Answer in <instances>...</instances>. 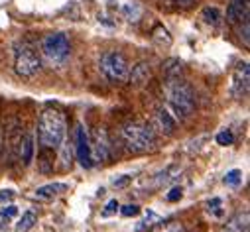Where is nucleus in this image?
I'll return each mask as SVG.
<instances>
[{
    "instance_id": "1",
    "label": "nucleus",
    "mask_w": 250,
    "mask_h": 232,
    "mask_svg": "<svg viewBox=\"0 0 250 232\" xmlns=\"http://www.w3.org/2000/svg\"><path fill=\"white\" fill-rule=\"evenodd\" d=\"M65 114L61 112L59 108H45L40 114V120H38V140L43 148L47 150H55L63 144L65 140Z\"/></svg>"
},
{
    "instance_id": "2",
    "label": "nucleus",
    "mask_w": 250,
    "mask_h": 232,
    "mask_svg": "<svg viewBox=\"0 0 250 232\" xmlns=\"http://www.w3.org/2000/svg\"><path fill=\"white\" fill-rule=\"evenodd\" d=\"M167 102L173 110V116L179 120H187L195 110V95L193 89L181 79H169L167 83Z\"/></svg>"
},
{
    "instance_id": "3",
    "label": "nucleus",
    "mask_w": 250,
    "mask_h": 232,
    "mask_svg": "<svg viewBox=\"0 0 250 232\" xmlns=\"http://www.w3.org/2000/svg\"><path fill=\"white\" fill-rule=\"evenodd\" d=\"M122 138L124 144L128 146L130 152L134 154H146V152H154L158 148V138L156 132L140 122H132L122 128Z\"/></svg>"
},
{
    "instance_id": "4",
    "label": "nucleus",
    "mask_w": 250,
    "mask_h": 232,
    "mask_svg": "<svg viewBox=\"0 0 250 232\" xmlns=\"http://www.w3.org/2000/svg\"><path fill=\"white\" fill-rule=\"evenodd\" d=\"M101 71L110 83H122L128 79V59L118 51H106L101 57Z\"/></svg>"
},
{
    "instance_id": "5",
    "label": "nucleus",
    "mask_w": 250,
    "mask_h": 232,
    "mask_svg": "<svg viewBox=\"0 0 250 232\" xmlns=\"http://www.w3.org/2000/svg\"><path fill=\"white\" fill-rule=\"evenodd\" d=\"M14 69L20 77L24 79H32L40 73L42 69V61H40V55L32 45H22L16 49L14 55Z\"/></svg>"
},
{
    "instance_id": "6",
    "label": "nucleus",
    "mask_w": 250,
    "mask_h": 232,
    "mask_svg": "<svg viewBox=\"0 0 250 232\" xmlns=\"http://www.w3.org/2000/svg\"><path fill=\"white\" fill-rule=\"evenodd\" d=\"M42 51L51 63H63L71 53V43L63 34H49L42 41Z\"/></svg>"
},
{
    "instance_id": "7",
    "label": "nucleus",
    "mask_w": 250,
    "mask_h": 232,
    "mask_svg": "<svg viewBox=\"0 0 250 232\" xmlns=\"http://www.w3.org/2000/svg\"><path fill=\"white\" fill-rule=\"evenodd\" d=\"M248 85H250L248 61H240V63H236V67L232 71V77H230V95H232V98L240 100L242 97H246Z\"/></svg>"
},
{
    "instance_id": "8",
    "label": "nucleus",
    "mask_w": 250,
    "mask_h": 232,
    "mask_svg": "<svg viewBox=\"0 0 250 232\" xmlns=\"http://www.w3.org/2000/svg\"><path fill=\"white\" fill-rule=\"evenodd\" d=\"M75 152H77V159L85 169L93 167V155H91V140L89 134L85 130L83 124H77L75 130Z\"/></svg>"
},
{
    "instance_id": "9",
    "label": "nucleus",
    "mask_w": 250,
    "mask_h": 232,
    "mask_svg": "<svg viewBox=\"0 0 250 232\" xmlns=\"http://www.w3.org/2000/svg\"><path fill=\"white\" fill-rule=\"evenodd\" d=\"M91 155L93 159L101 161V163H106L110 159V144H108V138H106V132L103 128H99L95 132V138L91 142Z\"/></svg>"
},
{
    "instance_id": "10",
    "label": "nucleus",
    "mask_w": 250,
    "mask_h": 232,
    "mask_svg": "<svg viewBox=\"0 0 250 232\" xmlns=\"http://www.w3.org/2000/svg\"><path fill=\"white\" fill-rule=\"evenodd\" d=\"M154 126L160 134L164 136H171L177 128V118L167 110V108H158L156 116H154Z\"/></svg>"
},
{
    "instance_id": "11",
    "label": "nucleus",
    "mask_w": 250,
    "mask_h": 232,
    "mask_svg": "<svg viewBox=\"0 0 250 232\" xmlns=\"http://www.w3.org/2000/svg\"><path fill=\"white\" fill-rule=\"evenodd\" d=\"M250 0H230V4L227 6V22L229 24H236L242 18L248 16V6Z\"/></svg>"
},
{
    "instance_id": "12",
    "label": "nucleus",
    "mask_w": 250,
    "mask_h": 232,
    "mask_svg": "<svg viewBox=\"0 0 250 232\" xmlns=\"http://www.w3.org/2000/svg\"><path fill=\"white\" fill-rule=\"evenodd\" d=\"M248 224H250V214L244 213H236L225 226L223 232H248Z\"/></svg>"
},
{
    "instance_id": "13",
    "label": "nucleus",
    "mask_w": 250,
    "mask_h": 232,
    "mask_svg": "<svg viewBox=\"0 0 250 232\" xmlns=\"http://www.w3.org/2000/svg\"><path fill=\"white\" fill-rule=\"evenodd\" d=\"M150 75H152V69H150V65H148L146 61H142V63L134 65V67H132V71H128V79H130V83H132V85H136V87H140V85L148 83Z\"/></svg>"
},
{
    "instance_id": "14",
    "label": "nucleus",
    "mask_w": 250,
    "mask_h": 232,
    "mask_svg": "<svg viewBox=\"0 0 250 232\" xmlns=\"http://www.w3.org/2000/svg\"><path fill=\"white\" fill-rule=\"evenodd\" d=\"M36 146V140H34V134L32 132H26L24 138L20 140V157H22V163L24 165H30L32 159H34V148Z\"/></svg>"
},
{
    "instance_id": "15",
    "label": "nucleus",
    "mask_w": 250,
    "mask_h": 232,
    "mask_svg": "<svg viewBox=\"0 0 250 232\" xmlns=\"http://www.w3.org/2000/svg\"><path fill=\"white\" fill-rule=\"evenodd\" d=\"M67 191V185L65 183H49V185H43L36 191V197L38 199H43V201H49L53 197H57L59 193H63Z\"/></svg>"
},
{
    "instance_id": "16",
    "label": "nucleus",
    "mask_w": 250,
    "mask_h": 232,
    "mask_svg": "<svg viewBox=\"0 0 250 232\" xmlns=\"http://www.w3.org/2000/svg\"><path fill=\"white\" fill-rule=\"evenodd\" d=\"M221 18H223V14H221V10L217 6H205L201 10V20L205 24H209V26H217L221 22Z\"/></svg>"
},
{
    "instance_id": "17",
    "label": "nucleus",
    "mask_w": 250,
    "mask_h": 232,
    "mask_svg": "<svg viewBox=\"0 0 250 232\" xmlns=\"http://www.w3.org/2000/svg\"><path fill=\"white\" fill-rule=\"evenodd\" d=\"M36 222H38V214L34 211H26L22 214V218L18 220V224H16V232H28V230L34 228Z\"/></svg>"
},
{
    "instance_id": "18",
    "label": "nucleus",
    "mask_w": 250,
    "mask_h": 232,
    "mask_svg": "<svg viewBox=\"0 0 250 232\" xmlns=\"http://www.w3.org/2000/svg\"><path fill=\"white\" fill-rule=\"evenodd\" d=\"M152 39H154L160 47H169V45H171V36H169V32H167L164 26H156V28L152 30Z\"/></svg>"
},
{
    "instance_id": "19",
    "label": "nucleus",
    "mask_w": 250,
    "mask_h": 232,
    "mask_svg": "<svg viewBox=\"0 0 250 232\" xmlns=\"http://www.w3.org/2000/svg\"><path fill=\"white\" fill-rule=\"evenodd\" d=\"M181 71H183L181 61L175 59V57H171V59H167V61L164 63V73H166L167 79H177V77L181 75Z\"/></svg>"
},
{
    "instance_id": "20",
    "label": "nucleus",
    "mask_w": 250,
    "mask_h": 232,
    "mask_svg": "<svg viewBox=\"0 0 250 232\" xmlns=\"http://www.w3.org/2000/svg\"><path fill=\"white\" fill-rule=\"evenodd\" d=\"M122 14L126 16L130 22H136V20L140 18V14H142V8H140L136 2H128V4L122 6Z\"/></svg>"
},
{
    "instance_id": "21",
    "label": "nucleus",
    "mask_w": 250,
    "mask_h": 232,
    "mask_svg": "<svg viewBox=\"0 0 250 232\" xmlns=\"http://www.w3.org/2000/svg\"><path fill=\"white\" fill-rule=\"evenodd\" d=\"M240 183H242V171H240V169H230V171H227L225 185H229V187H238Z\"/></svg>"
},
{
    "instance_id": "22",
    "label": "nucleus",
    "mask_w": 250,
    "mask_h": 232,
    "mask_svg": "<svg viewBox=\"0 0 250 232\" xmlns=\"http://www.w3.org/2000/svg\"><path fill=\"white\" fill-rule=\"evenodd\" d=\"M181 230H183V226L179 222H173V220L154 224V228H152V232H181Z\"/></svg>"
},
{
    "instance_id": "23",
    "label": "nucleus",
    "mask_w": 250,
    "mask_h": 232,
    "mask_svg": "<svg viewBox=\"0 0 250 232\" xmlns=\"http://www.w3.org/2000/svg\"><path fill=\"white\" fill-rule=\"evenodd\" d=\"M215 140H217L219 146H230V144L234 142V134H232L230 130H221V132L215 136Z\"/></svg>"
},
{
    "instance_id": "24",
    "label": "nucleus",
    "mask_w": 250,
    "mask_h": 232,
    "mask_svg": "<svg viewBox=\"0 0 250 232\" xmlns=\"http://www.w3.org/2000/svg\"><path fill=\"white\" fill-rule=\"evenodd\" d=\"M59 161H61V171L71 169V150H69L67 146H63V150H61V157H59Z\"/></svg>"
},
{
    "instance_id": "25",
    "label": "nucleus",
    "mask_w": 250,
    "mask_h": 232,
    "mask_svg": "<svg viewBox=\"0 0 250 232\" xmlns=\"http://www.w3.org/2000/svg\"><path fill=\"white\" fill-rule=\"evenodd\" d=\"M240 22H242V26H240L238 34H240V39L244 41V45L248 47V43H250V38H248V28H250V22H248V16H246V18H242Z\"/></svg>"
},
{
    "instance_id": "26",
    "label": "nucleus",
    "mask_w": 250,
    "mask_h": 232,
    "mask_svg": "<svg viewBox=\"0 0 250 232\" xmlns=\"http://www.w3.org/2000/svg\"><path fill=\"white\" fill-rule=\"evenodd\" d=\"M16 214H18V207H14V205H8V207H2V209H0V218L10 220V218H14Z\"/></svg>"
},
{
    "instance_id": "27",
    "label": "nucleus",
    "mask_w": 250,
    "mask_h": 232,
    "mask_svg": "<svg viewBox=\"0 0 250 232\" xmlns=\"http://www.w3.org/2000/svg\"><path fill=\"white\" fill-rule=\"evenodd\" d=\"M221 205H223V201H221L219 197H215L213 201H209V203H207V211H209V213H213V214H217V216H221V214H223Z\"/></svg>"
},
{
    "instance_id": "28",
    "label": "nucleus",
    "mask_w": 250,
    "mask_h": 232,
    "mask_svg": "<svg viewBox=\"0 0 250 232\" xmlns=\"http://www.w3.org/2000/svg\"><path fill=\"white\" fill-rule=\"evenodd\" d=\"M130 181H132L130 175H120V177H114V179H112V187H116V189H124L126 185H130Z\"/></svg>"
},
{
    "instance_id": "29",
    "label": "nucleus",
    "mask_w": 250,
    "mask_h": 232,
    "mask_svg": "<svg viewBox=\"0 0 250 232\" xmlns=\"http://www.w3.org/2000/svg\"><path fill=\"white\" fill-rule=\"evenodd\" d=\"M120 214L122 216H136V214H140V207L138 205H124L120 209Z\"/></svg>"
},
{
    "instance_id": "30",
    "label": "nucleus",
    "mask_w": 250,
    "mask_h": 232,
    "mask_svg": "<svg viewBox=\"0 0 250 232\" xmlns=\"http://www.w3.org/2000/svg\"><path fill=\"white\" fill-rule=\"evenodd\" d=\"M181 197H183V189H181L179 185H177V187H173V189H171V191L166 195V199H167L169 203H177Z\"/></svg>"
},
{
    "instance_id": "31",
    "label": "nucleus",
    "mask_w": 250,
    "mask_h": 232,
    "mask_svg": "<svg viewBox=\"0 0 250 232\" xmlns=\"http://www.w3.org/2000/svg\"><path fill=\"white\" fill-rule=\"evenodd\" d=\"M120 209V205H118V201L116 199H110L108 203H106V207H104V211H103V216H110V214H114L116 211Z\"/></svg>"
},
{
    "instance_id": "32",
    "label": "nucleus",
    "mask_w": 250,
    "mask_h": 232,
    "mask_svg": "<svg viewBox=\"0 0 250 232\" xmlns=\"http://www.w3.org/2000/svg\"><path fill=\"white\" fill-rule=\"evenodd\" d=\"M14 197H16V193L12 189H2V191H0V203H8Z\"/></svg>"
},
{
    "instance_id": "33",
    "label": "nucleus",
    "mask_w": 250,
    "mask_h": 232,
    "mask_svg": "<svg viewBox=\"0 0 250 232\" xmlns=\"http://www.w3.org/2000/svg\"><path fill=\"white\" fill-rule=\"evenodd\" d=\"M173 2L177 4V6H181V8H189L195 0H173Z\"/></svg>"
},
{
    "instance_id": "34",
    "label": "nucleus",
    "mask_w": 250,
    "mask_h": 232,
    "mask_svg": "<svg viewBox=\"0 0 250 232\" xmlns=\"http://www.w3.org/2000/svg\"><path fill=\"white\" fill-rule=\"evenodd\" d=\"M0 146H2V142H0Z\"/></svg>"
},
{
    "instance_id": "35",
    "label": "nucleus",
    "mask_w": 250,
    "mask_h": 232,
    "mask_svg": "<svg viewBox=\"0 0 250 232\" xmlns=\"http://www.w3.org/2000/svg\"><path fill=\"white\" fill-rule=\"evenodd\" d=\"M181 232H183V230H181Z\"/></svg>"
}]
</instances>
